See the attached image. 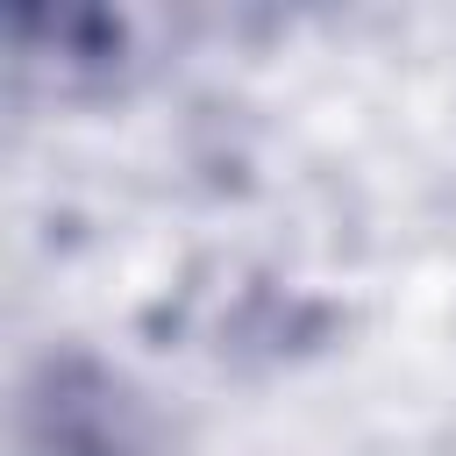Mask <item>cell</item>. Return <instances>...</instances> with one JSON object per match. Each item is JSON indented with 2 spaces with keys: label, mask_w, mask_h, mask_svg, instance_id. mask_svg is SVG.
Returning <instances> with one entry per match:
<instances>
[{
  "label": "cell",
  "mask_w": 456,
  "mask_h": 456,
  "mask_svg": "<svg viewBox=\"0 0 456 456\" xmlns=\"http://www.w3.org/2000/svg\"><path fill=\"white\" fill-rule=\"evenodd\" d=\"M21 442L28 456H150L157 406L128 370L64 342L43 349L21 378Z\"/></svg>",
  "instance_id": "cell-1"
},
{
  "label": "cell",
  "mask_w": 456,
  "mask_h": 456,
  "mask_svg": "<svg viewBox=\"0 0 456 456\" xmlns=\"http://www.w3.org/2000/svg\"><path fill=\"white\" fill-rule=\"evenodd\" d=\"M150 14L114 7H28L14 14V86L43 100H114L150 71Z\"/></svg>",
  "instance_id": "cell-2"
}]
</instances>
